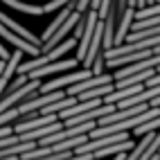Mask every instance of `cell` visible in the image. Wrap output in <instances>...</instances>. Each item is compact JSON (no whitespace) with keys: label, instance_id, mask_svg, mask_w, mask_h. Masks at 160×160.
<instances>
[{"label":"cell","instance_id":"cell-2","mask_svg":"<svg viewBox=\"0 0 160 160\" xmlns=\"http://www.w3.org/2000/svg\"><path fill=\"white\" fill-rule=\"evenodd\" d=\"M41 79H32L29 83H25L20 90H16V92H12V95H7V97H2V102H0V111H9V108H16L14 104H23L25 99H32V97H36L38 95V90H41Z\"/></svg>","mask_w":160,"mask_h":160},{"label":"cell","instance_id":"cell-3","mask_svg":"<svg viewBox=\"0 0 160 160\" xmlns=\"http://www.w3.org/2000/svg\"><path fill=\"white\" fill-rule=\"evenodd\" d=\"M97 23H99V12H86V29H83V36L79 41V48H77V61L83 63L88 57V50H90V43L95 38V29H97Z\"/></svg>","mask_w":160,"mask_h":160},{"label":"cell","instance_id":"cell-13","mask_svg":"<svg viewBox=\"0 0 160 160\" xmlns=\"http://www.w3.org/2000/svg\"><path fill=\"white\" fill-rule=\"evenodd\" d=\"M92 5V0H79V5H77V12L79 14H86V9Z\"/></svg>","mask_w":160,"mask_h":160},{"label":"cell","instance_id":"cell-10","mask_svg":"<svg viewBox=\"0 0 160 160\" xmlns=\"http://www.w3.org/2000/svg\"><path fill=\"white\" fill-rule=\"evenodd\" d=\"M70 2H74V0H52V2L43 5V12H45V14H50V12H54V9H59V7H63V5L68 7Z\"/></svg>","mask_w":160,"mask_h":160},{"label":"cell","instance_id":"cell-11","mask_svg":"<svg viewBox=\"0 0 160 160\" xmlns=\"http://www.w3.org/2000/svg\"><path fill=\"white\" fill-rule=\"evenodd\" d=\"M104 63H106V57H104V54H102L97 61L92 63V68H90V70H92V74H95V77H99V74H106V72L102 70V68H104Z\"/></svg>","mask_w":160,"mask_h":160},{"label":"cell","instance_id":"cell-5","mask_svg":"<svg viewBox=\"0 0 160 160\" xmlns=\"http://www.w3.org/2000/svg\"><path fill=\"white\" fill-rule=\"evenodd\" d=\"M77 66H79L77 59H61V61H54V63H48L45 68H38V70H34V72H29L27 77H29V79H43V77H48V74L66 72V70L77 68Z\"/></svg>","mask_w":160,"mask_h":160},{"label":"cell","instance_id":"cell-7","mask_svg":"<svg viewBox=\"0 0 160 160\" xmlns=\"http://www.w3.org/2000/svg\"><path fill=\"white\" fill-rule=\"evenodd\" d=\"M0 20H2V27H7V29H12L14 34H18V36H23L25 41H29V43H34V45H38V48H43V38H38L36 34H32V32L27 29V27H23V25H18L14 18H9L7 14H0Z\"/></svg>","mask_w":160,"mask_h":160},{"label":"cell","instance_id":"cell-17","mask_svg":"<svg viewBox=\"0 0 160 160\" xmlns=\"http://www.w3.org/2000/svg\"><path fill=\"white\" fill-rule=\"evenodd\" d=\"M129 7H131V9H135V7H138V0H129Z\"/></svg>","mask_w":160,"mask_h":160},{"label":"cell","instance_id":"cell-1","mask_svg":"<svg viewBox=\"0 0 160 160\" xmlns=\"http://www.w3.org/2000/svg\"><path fill=\"white\" fill-rule=\"evenodd\" d=\"M90 77H95V74H92V70H88V68L72 70L70 74H61V77L52 79V81H48V83H43L38 92H41V95L57 92V90H63V88H70V86H74V83H81V81H86V79H90Z\"/></svg>","mask_w":160,"mask_h":160},{"label":"cell","instance_id":"cell-16","mask_svg":"<svg viewBox=\"0 0 160 160\" xmlns=\"http://www.w3.org/2000/svg\"><path fill=\"white\" fill-rule=\"evenodd\" d=\"M149 7V0H138V9H144Z\"/></svg>","mask_w":160,"mask_h":160},{"label":"cell","instance_id":"cell-4","mask_svg":"<svg viewBox=\"0 0 160 160\" xmlns=\"http://www.w3.org/2000/svg\"><path fill=\"white\" fill-rule=\"evenodd\" d=\"M0 36H2L7 43H12L16 50H20V52H27L29 57H41V48L38 45H34V43H29V41H25L23 36H18V34H14L12 29H7V27H0Z\"/></svg>","mask_w":160,"mask_h":160},{"label":"cell","instance_id":"cell-18","mask_svg":"<svg viewBox=\"0 0 160 160\" xmlns=\"http://www.w3.org/2000/svg\"><path fill=\"white\" fill-rule=\"evenodd\" d=\"M2 160H20L18 156H7V158H2Z\"/></svg>","mask_w":160,"mask_h":160},{"label":"cell","instance_id":"cell-12","mask_svg":"<svg viewBox=\"0 0 160 160\" xmlns=\"http://www.w3.org/2000/svg\"><path fill=\"white\" fill-rule=\"evenodd\" d=\"M83 29H86V14L81 16V20L77 23V27H74V32H72V34H74V38H79V41H81V36H83Z\"/></svg>","mask_w":160,"mask_h":160},{"label":"cell","instance_id":"cell-8","mask_svg":"<svg viewBox=\"0 0 160 160\" xmlns=\"http://www.w3.org/2000/svg\"><path fill=\"white\" fill-rule=\"evenodd\" d=\"M2 2H5L7 7L16 9V12H23V14H29V16H41V14H45L43 7L32 5V2H27V0H2Z\"/></svg>","mask_w":160,"mask_h":160},{"label":"cell","instance_id":"cell-15","mask_svg":"<svg viewBox=\"0 0 160 160\" xmlns=\"http://www.w3.org/2000/svg\"><path fill=\"white\" fill-rule=\"evenodd\" d=\"M0 59H2V63H7L9 59H12V54H9L7 48H0Z\"/></svg>","mask_w":160,"mask_h":160},{"label":"cell","instance_id":"cell-6","mask_svg":"<svg viewBox=\"0 0 160 160\" xmlns=\"http://www.w3.org/2000/svg\"><path fill=\"white\" fill-rule=\"evenodd\" d=\"M23 54L25 52H20V50H14L12 52V59H9L7 63H2V74H0V90H2V95L7 92V88H9V77H12V74L23 66Z\"/></svg>","mask_w":160,"mask_h":160},{"label":"cell","instance_id":"cell-14","mask_svg":"<svg viewBox=\"0 0 160 160\" xmlns=\"http://www.w3.org/2000/svg\"><path fill=\"white\" fill-rule=\"evenodd\" d=\"M14 133H12V126L9 124H2V131H0V138H12Z\"/></svg>","mask_w":160,"mask_h":160},{"label":"cell","instance_id":"cell-9","mask_svg":"<svg viewBox=\"0 0 160 160\" xmlns=\"http://www.w3.org/2000/svg\"><path fill=\"white\" fill-rule=\"evenodd\" d=\"M20 117V111H18V106L16 108H9V111H5L2 115H0V124H9V122H16Z\"/></svg>","mask_w":160,"mask_h":160}]
</instances>
